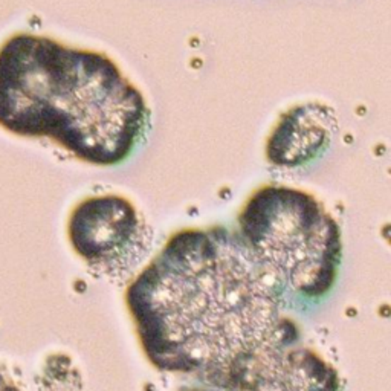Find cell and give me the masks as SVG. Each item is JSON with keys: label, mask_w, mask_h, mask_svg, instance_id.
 Listing matches in <instances>:
<instances>
[{"label": "cell", "mask_w": 391, "mask_h": 391, "mask_svg": "<svg viewBox=\"0 0 391 391\" xmlns=\"http://www.w3.org/2000/svg\"><path fill=\"white\" fill-rule=\"evenodd\" d=\"M126 303L151 366L187 376L263 346L289 322L274 284L226 226L171 235Z\"/></svg>", "instance_id": "obj_1"}, {"label": "cell", "mask_w": 391, "mask_h": 391, "mask_svg": "<svg viewBox=\"0 0 391 391\" xmlns=\"http://www.w3.org/2000/svg\"><path fill=\"white\" fill-rule=\"evenodd\" d=\"M150 119L144 95L104 54L33 34L0 49V126L16 135L110 167L132 156Z\"/></svg>", "instance_id": "obj_2"}, {"label": "cell", "mask_w": 391, "mask_h": 391, "mask_svg": "<svg viewBox=\"0 0 391 391\" xmlns=\"http://www.w3.org/2000/svg\"><path fill=\"white\" fill-rule=\"evenodd\" d=\"M235 231L284 309L317 306L335 288L342 263L341 228L313 194L284 185L262 187L238 214Z\"/></svg>", "instance_id": "obj_3"}, {"label": "cell", "mask_w": 391, "mask_h": 391, "mask_svg": "<svg viewBox=\"0 0 391 391\" xmlns=\"http://www.w3.org/2000/svg\"><path fill=\"white\" fill-rule=\"evenodd\" d=\"M179 391H342V383L335 367L301 344L289 321L263 346L189 376Z\"/></svg>", "instance_id": "obj_4"}, {"label": "cell", "mask_w": 391, "mask_h": 391, "mask_svg": "<svg viewBox=\"0 0 391 391\" xmlns=\"http://www.w3.org/2000/svg\"><path fill=\"white\" fill-rule=\"evenodd\" d=\"M68 233L74 251L91 268L110 276L129 272L148 251L144 217L118 194L84 199L71 214Z\"/></svg>", "instance_id": "obj_5"}, {"label": "cell", "mask_w": 391, "mask_h": 391, "mask_svg": "<svg viewBox=\"0 0 391 391\" xmlns=\"http://www.w3.org/2000/svg\"><path fill=\"white\" fill-rule=\"evenodd\" d=\"M335 115L318 103L301 104L283 113L268 141L266 155L272 164L301 167L327 148L335 130Z\"/></svg>", "instance_id": "obj_6"}]
</instances>
